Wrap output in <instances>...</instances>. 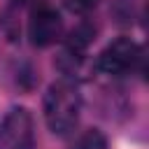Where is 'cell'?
I'll return each mask as SVG.
<instances>
[{"instance_id": "cell-1", "label": "cell", "mask_w": 149, "mask_h": 149, "mask_svg": "<svg viewBox=\"0 0 149 149\" xmlns=\"http://www.w3.org/2000/svg\"><path fill=\"white\" fill-rule=\"evenodd\" d=\"M81 98L72 81L58 79L44 93V121L54 135H68L79 121Z\"/></svg>"}, {"instance_id": "cell-2", "label": "cell", "mask_w": 149, "mask_h": 149, "mask_svg": "<svg viewBox=\"0 0 149 149\" xmlns=\"http://www.w3.org/2000/svg\"><path fill=\"white\" fill-rule=\"evenodd\" d=\"M35 123L26 107H12L0 126V149H33Z\"/></svg>"}, {"instance_id": "cell-3", "label": "cell", "mask_w": 149, "mask_h": 149, "mask_svg": "<svg viewBox=\"0 0 149 149\" xmlns=\"http://www.w3.org/2000/svg\"><path fill=\"white\" fill-rule=\"evenodd\" d=\"M140 58H142L140 47L130 37H116V40H112L100 51V56H98V70L105 72V74L119 77V74L130 72L140 63Z\"/></svg>"}, {"instance_id": "cell-4", "label": "cell", "mask_w": 149, "mask_h": 149, "mask_svg": "<svg viewBox=\"0 0 149 149\" xmlns=\"http://www.w3.org/2000/svg\"><path fill=\"white\" fill-rule=\"evenodd\" d=\"M63 33V21L61 14L49 7V5H40L30 12L28 19V37L35 47H51Z\"/></svg>"}, {"instance_id": "cell-5", "label": "cell", "mask_w": 149, "mask_h": 149, "mask_svg": "<svg viewBox=\"0 0 149 149\" xmlns=\"http://www.w3.org/2000/svg\"><path fill=\"white\" fill-rule=\"evenodd\" d=\"M72 149H107V137L102 135V130L88 128L74 140Z\"/></svg>"}, {"instance_id": "cell-6", "label": "cell", "mask_w": 149, "mask_h": 149, "mask_svg": "<svg viewBox=\"0 0 149 149\" xmlns=\"http://www.w3.org/2000/svg\"><path fill=\"white\" fill-rule=\"evenodd\" d=\"M91 37H93V30H91L88 26H79V28H74V30L70 33V37H68V49L77 56V54H81V51L88 47Z\"/></svg>"}, {"instance_id": "cell-7", "label": "cell", "mask_w": 149, "mask_h": 149, "mask_svg": "<svg viewBox=\"0 0 149 149\" xmlns=\"http://www.w3.org/2000/svg\"><path fill=\"white\" fill-rule=\"evenodd\" d=\"M63 2H65V7H68L70 12H74V14H86V12L95 9V5H98L100 0H63Z\"/></svg>"}]
</instances>
